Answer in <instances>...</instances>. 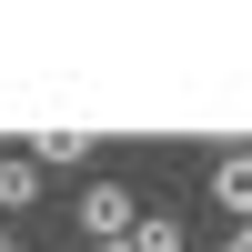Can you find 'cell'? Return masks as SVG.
Here are the masks:
<instances>
[{
	"mask_svg": "<svg viewBox=\"0 0 252 252\" xmlns=\"http://www.w3.org/2000/svg\"><path fill=\"white\" fill-rule=\"evenodd\" d=\"M212 212L252 222V152H222V161H212Z\"/></svg>",
	"mask_w": 252,
	"mask_h": 252,
	"instance_id": "2",
	"label": "cell"
},
{
	"mask_svg": "<svg viewBox=\"0 0 252 252\" xmlns=\"http://www.w3.org/2000/svg\"><path fill=\"white\" fill-rule=\"evenodd\" d=\"M182 242H192V232H182L172 212H141V232H131V252H182Z\"/></svg>",
	"mask_w": 252,
	"mask_h": 252,
	"instance_id": "5",
	"label": "cell"
},
{
	"mask_svg": "<svg viewBox=\"0 0 252 252\" xmlns=\"http://www.w3.org/2000/svg\"><path fill=\"white\" fill-rule=\"evenodd\" d=\"M0 252H20V232H10V222H0Z\"/></svg>",
	"mask_w": 252,
	"mask_h": 252,
	"instance_id": "7",
	"label": "cell"
},
{
	"mask_svg": "<svg viewBox=\"0 0 252 252\" xmlns=\"http://www.w3.org/2000/svg\"><path fill=\"white\" fill-rule=\"evenodd\" d=\"M91 252H131V242H91Z\"/></svg>",
	"mask_w": 252,
	"mask_h": 252,
	"instance_id": "8",
	"label": "cell"
},
{
	"mask_svg": "<svg viewBox=\"0 0 252 252\" xmlns=\"http://www.w3.org/2000/svg\"><path fill=\"white\" fill-rule=\"evenodd\" d=\"M91 141H101V131H40L31 161H40V172H81V161H91Z\"/></svg>",
	"mask_w": 252,
	"mask_h": 252,
	"instance_id": "4",
	"label": "cell"
},
{
	"mask_svg": "<svg viewBox=\"0 0 252 252\" xmlns=\"http://www.w3.org/2000/svg\"><path fill=\"white\" fill-rule=\"evenodd\" d=\"M222 252H252V222H232V242H222Z\"/></svg>",
	"mask_w": 252,
	"mask_h": 252,
	"instance_id": "6",
	"label": "cell"
},
{
	"mask_svg": "<svg viewBox=\"0 0 252 252\" xmlns=\"http://www.w3.org/2000/svg\"><path fill=\"white\" fill-rule=\"evenodd\" d=\"M40 182H51V172H40L31 152H0V212H31V202H40Z\"/></svg>",
	"mask_w": 252,
	"mask_h": 252,
	"instance_id": "3",
	"label": "cell"
},
{
	"mask_svg": "<svg viewBox=\"0 0 252 252\" xmlns=\"http://www.w3.org/2000/svg\"><path fill=\"white\" fill-rule=\"evenodd\" d=\"M141 232V202L121 182H81V242H131Z\"/></svg>",
	"mask_w": 252,
	"mask_h": 252,
	"instance_id": "1",
	"label": "cell"
}]
</instances>
